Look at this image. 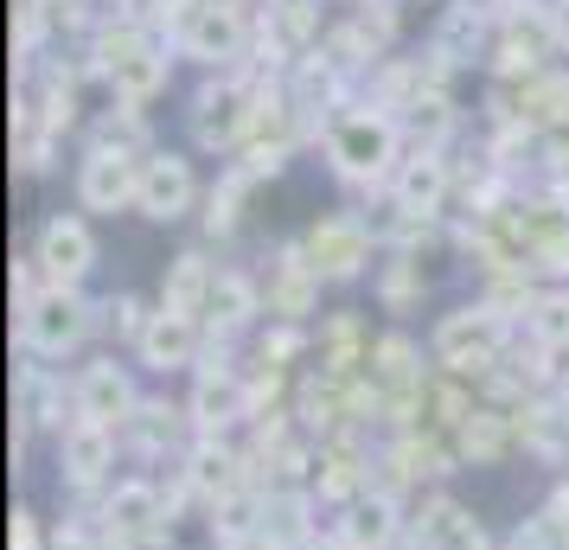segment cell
<instances>
[{
    "label": "cell",
    "instance_id": "1",
    "mask_svg": "<svg viewBox=\"0 0 569 550\" xmlns=\"http://www.w3.org/2000/svg\"><path fill=\"white\" fill-rule=\"evenodd\" d=\"M320 141H327V160H333L339 180H359V186H378L390 173V160H397V122L385 109H346L320 129Z\"/></svg>",
    "mask_w": 569,
    "mask_h": 550
},
{
    "label": "cell",
    "instance_id": "2",
    "mask_svg": "<svg viewBox=\"0 0 569 550\" xmlns=\"http://www.w3.org/2000/svg\"><path fill=\"white\" fill-rule=\"evenodd\" d=\"M308 262L320 269V282H359L371 257H378V231L365 224L359 211H333V218H313L301 237Z\"/></svg>",
    "mask_w": 569,
    "mask_h": 550
},
{
    "label": "cell",
    "instance_id": "3",
    "mask_svg": "<svg viewBox=\"0 0 569 550\" xmlns=\"http://www.w3.org/2000/svg\"><path fill=\"white\" fill-rule=\"evenodd\" d=\"M83 333H90V308L78 301V289H46L32 308H20V346L32 359H64Z\"/></svg>",
    "mask_w": 569,
    "mask_h": 550
},
{
    "label": "cell",
    "instance_id": "4",
    "mask_svg": "<svg viewBox=\"0 0 569 550\" xmlns=\"http://www.w3.org/2000/svg\"><path fill=\"white\" fill-rule=\"evenodd\" d=\"M141 192V154L134 148H116V141H97L90 154L78 160V206L83 211H122L134 206Z\"/></svg>",
    "mask_w": 569,
    "mask_h": 550
},
{
    "label": "cell",
    "instance_id": "5",
    "mask_svg": "<svg viewBox=\"0 0 569 550\" xmlns=\"http://www.w3.org/2000/svg\"><path fill=\"white\" fill-rule=\"evenodd\" d=\"M199 199V180H192V160L173 154V148H148L141 154V192H134V211L148 218V224H173L186 218Z\"/></svg>",
    "mask_w": 569,
    "mask_h": 550
},
{
    "label": "cell",
    "instance_id": "6",
    "mask_svg": "<svg viewBox=\"0 0 569 550\" xmlns=\"http://www.w3.org/2000/svg\"><path fill=\"white\" fill-rule=\"evenodd\" d=\"M563 39H557V27H550V7H525V13H506V27H499V52H492V71H499V83H525L538 78V71H550L543 58L557 52Z\"/></svg>",
    "mask_w": 569,
    "mask_h": 550
},
{
    "label": "cell",
    "instance_id": "7",
    "mask_svg": "<svg viewBox=\"0 0 569 550\" xmlns=\"http://www.w3.org/2000/svg\"><path fill=\"white\" fill-rule=\"evenodd\" d=\"M250 109H257V90H243V83H231V78L206 83V90L192 97V109H186L192 141H199V148H243Z\"/></svg>",
    "mask_w": 569,
    "mask_h": 550
},
{
    "label": "cell",
    "instance_id": "8",
    "mask_svg": "<svg viewBox=\"0 0 569 550\" xmlns=\"http://www.w3.org/2000/svg\"><path fill=\"white\" fill-rule=\"evenodd\" d=\"M32 257H39L52 289H78L83 276H90V262H97V237H90V224H83L78 211H58V218L39 224Z\"/></svg>",
    "mask_w": 569,
    "mask_h": 550
},
{
    "label": "cell",
    "instance_id": "9",
    "mask_svg": "<svg viewBox=\"0 0 569 550\" xmlns=\"http://www.w3.org/2000/svg\"><path fill=\"white\" fill-rule=\"evenodd\" d=\"M116 448H122V429L71 417V429H58V473H64V487H78V493L103 487L109 468H116Z\"/></svg>",
    "mask_w": 569,
    "mask_h": 550
},
{
    "label": "cell",
    "instance_id": "10",
    "mask_svg": "<svg viewBox=\"0 0 569 550\" xmlns=\"http://www.w3.org/2000/svg\"><path fill=\"white\" fill-rule=\"evenodd\" d=\"M262 308L282 320V327H301V320H313V308H320V269L308 262V250H301V243H282V257L269 262Z\"/></svg>",
    "mask_w": 569,
    "mask_h": 550
},
{
    "label": "cell",
    "instance_id": "11",
    "mask_svg": "<svg viewBox=\"0 0 569 550\" xmlns=\"http://www.w3.org/2000/svg\"><path fill=\"white\" fill-rule=\"evenodd\" d=\"M71 391H78V417H83V422H103V429H129L134 410H141V397H134L129 371L116 366V359L83 366Z\"/></svg>",
    "mask_w": 569,
    "mask_h": 550
},
{
    "label": "cell",
    "instance_id": "12",
    "mask_svg": "<svg viewBox=\"0 0 569 550\" xmlns=\"http://www.w3.org/2000/svg\"><path fill=\"white\" fill-rule=\"evenodd\" d=\"M180 52L199 64H224L243 52V7L237 0H199L192 20L180 27Z\"/></svg>",
    "mask_w": 569,
    "mask_h": 550
},
{
    "label": "cell",
    "instance_id": "13",
    "mask_svg": "<svg viewBox=\"0 0 569 550\" xmlns=\"http://www.w3.org/2000/svg\"><path fill=\"white\" fill-rule=\"evenodd\" d=\"M371 327H365V314H352V308H339V314L320 320V378H333V384H352V378H365L371 371Z\"/></svg>",
    "mask_w": 569,
    "mask_h": 550
},
{
    "label": "cell",
    "instance_id": "14",
    "mask_svg": "<svg viewBox=\"0 0 569 550\" xmlns=\"http://www.w3.org/2000/svg\"><path fill=\"white\" fill-rule=\"evenodd\" d=\"M371 487V473H365V454H359V442H352V429L346 436H333V442H320V468H313V506H352V499Z\"/></svg>",
    "mask_w": 569,
    "mask_h": 550
},
{
    "label": "cell",
    "instance_id": "15",
    "mask_svg": "<svg viewBox=\"0 0 569 550\" xmlns=\"http://www.w3.org/2000/svg\"><path fill=\"white\" fill-rule=\"evenodd\" d=\"M512 116L531 134H569V71L550 64L538 78L512 83Z\"/></svg>",
    "mask_w": 569,
    "mask_h": 550
},
{
    "label": "cell",
    "instance_id": "16",
    "mask_svg": "<svg viewBox=\"0 0 569 550\" xmlns=\"http://www.w3.org/2000/svg\"><path fill=\"white\" fill-rule=\"evenodd\" d=\"M199 346H206V327L199 320H180V314H167V308H154V320H148V333H141V366L148 371H186V366H199Z\"/></svg>",
    "mask_w": 569,
    "mask_h": 550
},
{
    "label": "cell",
    "instance_id": "17",
    "mask_svg": "<svg viewBox=\"0 0 569 550\" xmlns=\"http://www.w3.org/2000/svg\"><path fill=\"white\" fill-rule=\"evenodd\" d=\"M448 192H455V167L441 154H422V148H416V154L397 167V180H390V206L416 211V218H436V211L448 206Z\"/></svg>",
    "mask_w": 569,
    "mask_h": 550
},
{
    "label": "cell",
    "instance_id": "18",
    "mask_svg": "<svg viewBox=\"0 0 569 550\" xmlns=\"http://www.w3.org/2000/svg\"><path fill=\"white\" fill-rule=\"evenodd\" d=\"M416 550H487V531H480V519L467 512L461 499H422V519L410 524Z\"/></svg>",
    "mask_w": 569,
    "mask_h": 550
},
{
    "label": "cell",
    "instance_id": "19",
    "mask_svg": "<svg viewBox=\"0 0 569 550\" xmlns=\"http://www.w3.org/2000/svg\"><path fill=\"white\" fill-rule=\"evenodd\" d=\"M211 282H218V269L206 262V250H180V257L167 262V276H160V308L180 320H206Z\"/></svg>",
    "mask_w": 569,
    "mask_h": 550
},
{
    "label": "cell",
    "instance_id": "20",
    "mask_svg": "<svg viewBox=\"0 0 569 550\" xmlns=\"http://www.w3.org/2000/svg\"><path fill=\"white\" fill-rule=\"evenodd\" d=\"M262 314V289L243 276V269H218V282H211V308H206V340H231V333H243L250 320Z\"/></svg>",
    "mask_w": 569,
    "mask_h": 550
},
{
    "label": "cell",
    "instance_id": "21",
    "mask_svg": "<svg viewBox=\"0 0 569 550\" xmlns=\"http://www.w3.org/2000/svg\"><path fill=\"white\" fill-rule=\"evenodd\" d=\"M518 442V422L506 403H480L473 417L455 429V454H461V468H492V461H506V448Z\"/></svg>",
    "mask_w": 569,
    "mask_h": 550
},
{
    "label": "cell",
    "instance_id": "22",
    "mask_svg": "<svg viewBox=\"0 0 569 550\" xmlns=\"http://www.w3.org/2000/svg\"><path fill=\"white\" fill-rule=\"evenodd\" d=\"M397 531H403V512H397V493H390V487H365V493L346 506V519H339V538L352 550H385Z\"/></svg>",
    "mask_w": 569,
    "mask_h": 550
},
{
    "label": "cell",
    "instance_id": "23",
    "mask_svg": "<svg viewBox=\"0 0 569 550\" xmlns=\"http://www.w3.org/2000/svg\"><path fill=\"white\" fill-rule=\"evenodd\" d=\"M167 78H173V58L160 52L154 39L148 46H134L116 71H109V90H116V103H129V109H148L167 90Z\"/></svg>",
    "mask_w": 569,
    "mask_h": 550
},
{
    "label": "cell",
    "instance_id": "24",
    "mask_svg": "<svg viewBox=\"0 0 569 550\" xmlns=\"http://www.w3.org/2000/svg\"><path fill=\"white\" fill-rule=\"evenodd\" d=\"M429 294V269L416 262V250H397L390 262H378V308L385 314H416Z\"/></svg>",
    "mask_w": 569,
    "mask_h": 550
},
{
    "label": "cell",
    "instance_id": "25",
    "mask_svg": "<svg viewBox=\"0 0 569 550\" xmlns=\"http://www.w3.org/2000/svg\"><path fill=\"white\" fill-rule=\"evenodd\" d=\"M480 32H487V13H480V7H467V0H455V7L441 13L429 52H436L441 64H467V58H473V46H480Z\"/></svg>",
    "mask_w": 569,
    "mask_h": 550
},
{
    "label": "cell",
    "instance_id": "26",
    "mask_svg": "<svg viewBox=\"0 0 569 550\" xmlns=\"http://www.w3.org/2000/svg\"><path fill=\"white\" fill-rule=\"evenodd\" d=\"M525 333H531L543 352H569V282L563 289H538L531 314H525Z\"/></svg>",
    "mask_w": 569,
    "mask_h": 550
},
{
    "label": "cell",
    "instance_id": "27",
    "mask_svg": "<svg viewBox=\"0 0 569 550\" xmlns=\"http://www.w3.org/2000/svg\"><path fill=\"white\" fill-rule=\"evenodd\" d=\"M250 192H257V180H250L243 167H231V173L206 192V231L211 237H231L237 224H243V199H250Z\"/></svg>",
    "mask_w": 569,
    "mask_h": 550
},
{
    "label": "cell",
    "instance_id": "28",
    "mask_svg": "<svg viewBox=\"0 0 569 550\" xmlns=\"http://www.w3.org/2000/svg\"><path fill=\"white\" fill-rule=\"evenodd\" d=\"M180 417H186V410H167V403H141V410H134V422L122 429V436H134V448H141L148 461H160V448H173V436H180Z\"/></svg>",
    "mask_w": 569,
    "mask_h": 550
},
{
    "label": "cell",
    "instance_id": "29",
    "mask_svg": "<svg viewBox=\"0 0 569 550\" xmlns=\"http://www.w3.org/2000/svg\"><path fill=\"white\" fill-rule=\"evenodd\" d=\"M269 32H276L282 46L320 39V0H269Z\"/></svg>",
    "mask_w": 569,
    "mask_h": 550
},
{
    "label": "cell",
    "instance_id": "30",
    "mask_svg": "<svg viewBox=\"0 0 569 550\" xmlns=\"http://www.w3.org/2000/svg\"><path fill=\"white\" fill-rule=\"evenodd\" d=\"M455 129V103H448V90H429L422 103L410 109V134L422 154H441V134Z\"/></svg>",
    "mask_w": 569,
    "mask_h": 550
},
{
    "label": "cell",
    "instance_id": "31",
    "mask_svg": "<svg viewBox=\"0 0 569 550\" xmlns=\"http://www.w3.org/2000/svg\"><path fill=\"white\" fill-rule=\"evenodd\" d=\"M103 314H109V333H116V340L122 346H141V333H148V308H141V301H134V294H109L103 301Z\"/></svg>",
    "mask_w": 569,
    "mask_h": 550
},
{
    "label": "cell",
    "instance_id": "32",
    "mask_svg": "<svg viewBox=\"0 0 569 550\" xmlns=\"http://www.w3.org/2000/svg\"><path fill=\"white\" fill-rule=\"evenodd\" d=\"M295 352H301V327H276L257 340V366H288Z\"/></svg>",
    "mask_w": 569,
    "mask_h": 550
},
{
    "label": "cell",
    "instance_id": "33",
    "mask_svg": "<svg viewBox=\"0 0 569 550\" xmlns=\"http://www.w3.org/2000/svg\"><path fill=\"white\" fill-rule=\"evenodd\" d=\"M531 269H550V276H563V282H569V224H563L557 237H550V243H543Z\"/></svg>",
    "mask_w": 569,
    "mask_h": 550
},
{
    "label": "cell",
    "instance_id": "34",
    "mask_svg": "<svg viewBox=\"0 0 569 550\" xmlns=\"http://www.w3.org/2000/svg\"><path fill=\"white\" fill-rule=\"evenodd\" d=\"M550 27H557V39L569 46V0H550Z\"/></svg>",
    "mask_w": 569,
    "mask_h": 550
},
{
    "label": "cell",
    "instance_id": "35",
    "mask_svg": "<svg viewBox=\"0 0 569 550\" xmlns=\"http://www.w3.org/2000/svg\"><path fill=\"white\" fill-rule=\"evenodd\" d=\"M301 550H352V544H346V538H339V531H333V538H308V544H301Z\"/></svg>",
    "mask_w": 569,
    "mask_h": 550
},
{
    "label": "cell",
    "instance_id": "36",
    "mask_svg": "<svg viewBox=\"0 0 569 550\" xmlns=\"http://www.w3.org/2000/svg\"><path fill=\"white\" fill-rule=\"evenodd\" d=\"M557 391H563V403H569V371H563V384H557Z\"/></svg>",
    "mask_w": 569,
    "mask_h": 550
}]
</instances>
